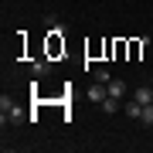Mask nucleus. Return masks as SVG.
Segmentation results:
<instances>
[{
  "label": "nucleus",
  "instance_id": "nucleus-1",
  "mask_svg": "<svg viewBox=\"0 0 153 153\" xmlns=\"http://www.w3.org/2000/svg\"><path fill=\"white\" fill-rule=\"evenodd\" d=\"M65 55V34H48V58Z\"/></svg>",
  "mask_w": 153,
  "mask_h": 153
},
{
  "label": "nucleus",
  "instance_id": "nucleus-2",
  "mask_svg": "<svg viewBox=\"0 0 153 153\" xmlns=\"http://www.w3.org/2000/svg\"><path fill=\"white\" fill-rule=\"evenodd\" d=\"M7 119H10L14 126H21L24 119H31V116H27V112H24V109H17V105H10V109H7V112H4V123H7Z\"/></svg>",
  "mask_w": 153,
  "mask_h": 153
},
{
  "label": "nucleus",
  "instance_id": "nucleus-3",
  "mask_svg": "<svg viewBox=\"0 0 153 153\" xmlns=\"http://www.w3.org/2000/svg\"><path fill=\"white\" fill-rule=\"evenodd\" d=\"M105 88H109V95H112V99H123V95H126V82H123V78H112Z\"/></svg>",
  "mask_w": 153,
  "mask_h": 153
},
{
  "label": "nucleus",
  "instance_id": "nucleus-4",
  "mask_svg": "<svg viewBox=\"0 0 153 153\" xmlns=\"http://www.w3.org/2000/svg\"><path fill=\"white\" fill-rule=\"evenodd\" d=\"M105 95H109V88H105L102 82H95L92 88H88V99H92V102H102V99H105Z\"/></svg>",
  "mask_w": 153,
  "mask_h": 153
},
{
  "label": "nucleus",
  "instance_id": "nucleus-5",
  "mask_svg": "<svg viewBox=\"0 0 153 153\" xmlns=\"http://www.w3.org/2000/svg\"><path fill=\"white\" fill-rule=\"evenodd\" d=\"M48 34H68V27H65V21H58L55 14L48 17Z\"/></svg>",
  "mask_w": 153,
  "mask_h": 153
},
{
  "label": "nucleus",
  "instance_id": "nucleus-6",
  "mask_svg": "<svg viewBox=\"0 0 153 153\" xmlns=\"http://www.w3.org/2000/svg\"><path fill=\"white\" fill-rule=\"evenodd\" d=\"M133 99H136L140 105H150V102H153V92H150V88H136V92H133Z\"/></svg>",
  "mask_w": 153,
  "mask_h": 153
},
{
  "label": "nucleus",
  "instance_id": "nucleus-7",
  "mask_svg": "<svg viewBox=\"0 0 153 153\" xmlns=\"http://www.w3.org/2000/svg\"><path fill=\"white\" fill-rule=\"evenodd\" d=\"M126 116H129V119H140V116H143V105L136 102V99H133V102H126Z\"/></svg>",
  "mask_w": 153,
  "mask_h": 153
},
{
  "label": "nucleus",
  "instance_id": "nucleus-8",
  "mask_svg": "<svg viewBox=\"0 0 153 153\" xmlns=\"http://www.w3.org/2000/svg\"><path fill=\"white\" fill-rule=\"evenodd\" d=\"M146 44H150L146 38H143V41H129V58H133V61H136V58H140V51H143V48H146Z\"/></svg>",
  "mask_w": 153,
  "mask_h": 153
},
{
  "label": "nucleus",
  "instance_id": "nucleus-9",
  "mask_svg": "<svg viewBox=\"0 0 153 153\" xmlns=\"http://www.w3.org/2000/svg\"><path fill=\"white\" fill-rule=\"evenodd\" d=\"M119 102H123V99H112V95H105V99H102V109H105V112H119Z\"/></svg>",
  "mask_w": 153,
  "mask_h": 153
},
{
  "label": "nucleus",
  "instance_id": "nucleus-10",
  "mask_svg": "<svg viewBox=\"0 0 153 153\" xmlns=\"http://www.w3.org/2000/svg\"><path fill=\"white\" fill-rule=\"evenodd\" d=\"M140 123H143V126H150V123H153V102H150V105H143V116H140Z\"/></svg>",
  "mask_w": 153,
  "mask_h": 153
},
{
  "label": "nucleus",
  "instance_id": "nucleus-11",
  "mask_svg": "<svg viewBox=\"0 0 153 153\" xmlns=\"http://www.w3.org/2000/svg\"><path fill=\"white\" fill-rule=\"evenodd\" d=\"M51 71V61H34V75H48Z\"/></svg>",
  "mask_w": 153,
  "mask_h": 153
},
{
  "label": "nucleus",
  "instance_id": "nucleus-12",
  "mask_svg": "<svg viewBox=\"0 0 153 153\" xmlns=\"http://www.w3.org/2000/svg\"><path fill=\"white\" fill-rule=\"evenodd\" d=\"M95 82L109 85V82H112V75H109V71H105V68H95Z\"/></svg>",
  "mask_w": 153,
  "mask_h": 153
}]
</instances>
